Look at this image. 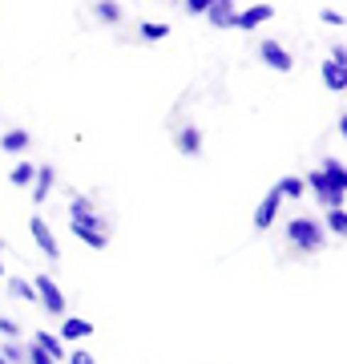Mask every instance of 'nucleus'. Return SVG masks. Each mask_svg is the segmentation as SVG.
Returning a JSON list of instances; mask_svg holds the SVG:
<instances>
[{"instance_id": "nucleus-1", "label": "nucleus", "mask_w": 347, "mask_h": 364, "mask_svg": "<svg viewBox=\"0 0 347 364\" xmlns=\"http://www.w3.org/2000/svg\"><path fill=\"white\" fill-rule=\"evenodd\" d=\"M65 215H69V231H73V239H81L85 247L93 251H105L109 247V219H105V210L93 203L89 195H73L69 198V207H65Z\"/></svg>"}, {"instance_id": "nucleus-2", "label": "nucleus", "mask_w": 347, "mask_h": 364, "mask_svg": "<svg viewBox=\"0 0 347 364\" xmlns=\"http://www.w3.org/2000/svg\"><path fill=\"white\" fill-rule=\"evenodd\" d=\"M303 186H307V195H315L323 210L331 207H343L347 203V166L343 158H323L315 170L303 174Z\"/></svg>"}, {"instance_id": "nucleus-3", "label": "nucleus", "mask_w": 347, "mask_h": 364, "mask_svg": "<svg viewBox=\"0 0 347 364\" xmlns=\"http://www.w3.org/2000/svg\"><path fill=\"white\" fill-rule=\"evenodd\" d=\"M283 235H287V247L299 251V255H319L327 247V231L315 215H295V219L283 223Z\"/></svg>"}, {"instance_id": "nucleus-4", "label": "nucleus", "mask_w": 347, "mask_h": 364, "mask_svg": "<svg viewBox=\"0 0 347 364\" xmlns=\"http://www.w3.org/2000/svg\"><path fill=\"white\" fill-rule=\"evenodd\" d=\"M33 291H37V304L49 316H69V299H65L61 284H57L53 275H37V279H33Z\"/></svg>"}, {"instance_id": "nucleus-5", "label": "nucleus", "mask_w": 347, "mask_h": 364, "mask_svg": "<svg viewBox=\"0 0 347 364\" xmlns=\"http://www.w3.org/2000/svg\"><path fill=\"white\" fill-rule=\"evenodd\" d=\"M258 61L267 69H275V73H291L295 69V57H291V49L283 41H258Z\"/></svg>"}, {"instance_id": "nucleus-6", "label": "nucleus", "mask_w": 347, "mask_h": 364, "mask_svg": "<svg viewBox=\"0 0 347 364\" xmlns=\"http://www.w3.org/2000/svg\"><path fill=\"white\" fill-rule=\"evenodd\" d=\"M28 235H33V243L40 247V255H45V259H61V243H57L53 227L40 219V215H33V219H28Z\"/></svg>"}, {"instance_id": "nucleus-7", "label": "nucleus", "mask_w": 347, "mask_h": 364, "mask_svg": "<svg viewBox=\"0 0 347 364\" xmlns=\"http://www.w3.org/2000/svg\"><path fill=\"white\" fill-rule=\"evenodd\" d=\"M93 336V324L85 320V316H61V328H57V340H61L65 348L69 344H81V340Z\"/></svg>"}, {"instance_id": "nucleus-8", "label": "nucleus", "mask_w": 347, "mask_h": 364, "mask_svg": "<svg viewBox=\"0 0 347 364\" xmlns=\"http://www.w3.org/2000/svg\"><path fill=\"white\" fill-rule=\"evenodd\" d=\"M270 16H275V9L258 0V4H246V9H238V21H234V28H243V33H255V28L267 25Z\"/></svg>"}, {"instance_id": "nucleus-9", "label": "nucleus", "mask_w": 347, "mask_h": 364, "mask_svg": "<svg viewBox=\"0 0 347 364\" xmlns=\"http://www.w3.org/2000/svg\"><path fill=\"white\" fill-rule=\"evenodd\" d=\"M33 203H49V195L57 191V166H49V162H40L37 174H33Z\"/></svg>"}, {"instance_id": "nucleus-10", "label": "nucleus", "mask_w": 347, "mask_h": 364, "mask_svg": "<svg viewBox=\"0 0 347 364\" xmlns=\"http://www.w3.org/2000/svg\"><path fill=\"white\" fill-rule=\"evenodd\" d=\"M279 207H283V198L275 195V186H270L267 195H263V203L255 207V231H270L275 219H279Z\"/></svg>"}, {"instance_id": "nucleus-11", "label": "nucleus", "mask_w": 347, "mask_h": 364, "mask_svg": "<svg viewBox=\"0 0 347 364\" xmlns=\"http://www.w3.org/2000/svg\"><path fill=\"white\" fill-rule=\"evenodd\" d=\"M206 21L214 28H234L238 21V9H234V0H210V9H206Z\"/></svg>"}, {"instance_id": "nucleus-12", "label": "nucleus", "mask_w": 347, "mask_h": 364, "mask_svg": "<svg viewBox=\"0 0 347 364\" xmlns=\"http://www.w3.org/2000/svg\"><path fill=\"white\" fill-rule=\"evenodd\" d=\"M319 81H323V90H331V93H347V65H339V61H323Z\"/></svg>"}, {"instance_id": "nucleus-13", "label": "nucleus", "mask_w": 347, "mask_h": 364, "mask_svg": "<svg viewBox=\"0 0 347 364\" xmlns=\"http://www.w3.org/2000/svg\"><path fill=\"white\" fill-rule=\"evenodd\" d=\"M174 146H178V154L198 158L202 154V130H198V126H182V130L174 134Z\"/></svg>"}, {"instance_id": "nucleus-14", "label": "nucleus", "mask_w": 347, "mask_h": 364, "mask_svg": "<svg viewBox=\"0 0 347 364\" xmlns=\"http://www.w3.org/2000/svg\"><path fill=\"white\" fill-rule=\"evenodd\" d=\"M33 344H37L49 360H57V364H65V356H69V348L57 340V332H45V328H40V332H33Z\"/></svg>"}, {"instance_id": "nucleus-15", "label": "nucleus", "mask_w": 347, "mask_h": 364, "mask_svg": "<svg viewBox=\"0 0 347 364\" xmlns=\"http://www.w3.org/2000/svg\"><path fill=\"white\" fill-rule=\"evenodd\" d=\"M28 146H33V134L21 130V126H13V130L0 134V150H4V154H25Z\"/></svg>"}, {"instance_id": "nucleus-16", "label": "nucleus", "mask_w": 347, "mask_h": 364, "mask_svg": "<svg viewBox=\"0 0 347 364\" xmlns=\"http://www.w3.org/2000/svg\"><path fill=\"white\" fill-rule=\"evenodd\" d=\"M275 195L283 198V203H299V198L307 195V186H303V174H283V178L275 182Z\"/></svg>"}, {"instance_id": "nucleus-17", "label": "nucleus", "mask_w": 347, "mask_h": 364, "mask_svg": "<svg viewBox=\"0 0 347 364\" xmlns=\"http://www.w3.org/2000/svg\"><path fill=\"white\" fill-rule=\"evenodd\" d=\"M323 231H327V239H343L347 235V210L343 207H331V210H323Z\"/></svg>"}, {"instance_id": "nucleus-18", "label": "nucleus", "mask_w": 347, "mask_h": 364, "mask_svg": "<svg viewBox=\"0 0 347 364\" xmlns=\"http://www.w3.org/2000/svg\"><path fill=\"white\" fill-rule=\"evenodd\" d=\"M93 16H97L101 25H121V21H126V4H117V0H97V4H93Z\"/></svg>"}, {"instance_id": "nucleus-19", "label": "nucleus", "mask_w": 347, "mask_h": 364, "mask_svg": "<svg viewBox=\"0 0 347 364\" xmlns=\"http://www.w3.org/2000/svg\"><path fill=\"white\" fill-rule=\"evenodd\" d=\"M9 296H13V299H21V304H37L33 279H25V275H9Z\"/></svg>"}, {"instance_id": "nucleus-20", "label": "nucleus", "mask_w": 347, "mask_h": 364, "mask_svg": "<svg viewBox=\"0 0 347 364\" xmlns=\"http://www.w3.org/2000/svg\"><path fill=\"white\" fill-rule=\"evenodd\" d=\"M0 360L4 364H25V340H0Z\"/></svg>"}, {"instance_id": "nucleus-21", "label": "nucleus", "mask_w": 347, "mask_h": 364, "mask_svg": "<svg viewBox=\"0 0 347 364\" xmlns=\"http://www.w3.org/2000/svg\"><path fill=\"white\" fill-rule=\"evenodd\" d=\"M138 37L142 41H166L170 25H162V21H142V25H138Z\"/></svg>"}, {"instance_id": "nucleus-22", "label": "nucleus", "mask_w": 347, "mask_h": 364, "mask_svg": "<svg viewBox=\"0 0 347 364\" xmlns=\"http://www.w3.org/2000/svg\"><path fill=\"white\" fill-rule=\"evenodd\" d=\"M33 174H37V166H33V162H16L9 178H13V186H33Z\"/></svg>"}, {"instance_id": "nucleus-23", "label": "nucleus", "mask_w": 347, "mask_h": 364, "mask_svg": "<svg viewBox=\"0 0 347 364\" xmlns=\"http://www.w3.org/2000/svg\"><path fill=\"white\" fill-rule=\"evenodd\" d=\"M0 340H21V324L13 316H0Z\"/></svg>"}, {"instance_id": "nucleus-24", "label": "nucleus", "mask_w": 347, "mask_h": 364, "mask_svg": "<svg viewBox=\"0 0 347 364\" xmlns=\"http://www.w3.org/2000/svg\"><path fill=\"white\" fill-rule=\"evenodd\" d=\"M319 21H323L327 28H343V21H347V16H343V9H323V13H319Z\"/></svg>"}, {"instance_id": "nucleus-25", "label": "nucleus", "mask_w": 347, "mask_h": 364, "mask_svg": "<svg viewBox=\"0 0 347 364\" xmlns=\"http://www.w3.org/2000/svg\"><path fill=\"white\" fill-rule=\"evenodd\" d=\"M65 364H97V360H93V352H85V348H73L69 356H65Z\"/></svg>"}, {"instance_id": "nucleus-26", "label": "nucleus", "mask_w": 347, "mask_h": 364, "mask_svg": "<svg viewBox=\"0 0 347 364\" xmlns=\"http://www.w3.org/2000/svg\"><path fill=\"white\" fill-rule=\"evenodd\" d=\"M182 9H186V16H206V9H210V0H186Z\"/></svg>"}, {"instance_id": "nucleus-27", "label": "nucleus", "mask_w": 347, "mask_h": 364, "mask_svg": "<svg viewBox=\"0 0 347 364\" xmlns=\"http://www.w3.org/2000/svg\"><path fill=\"white\" fill-rule=\"evenodd\" d=\"M327 61H339V65H347V49L339 45V41L331 45V57H327Z\"/></svg>"}, {"instance_id": "nucleus-28", "label": "nucleus", "mask_w": 347, "mask_h": 364, "mask_svg": "<svg viewBox=\"0 0 347 364\" xmlns=\"http://www.w3.org/2000/svg\"><path fill=\"white\" fill-rule=\"evenodd\" d=\"M335 134H339V138H347V117L343 114L335 117Z\"/></svg>"}, {"instance_id": "nucleus-29", "label": "nucleus", "mask_w": 347, "mask_h": 364, "mask_svg": "<svg viewBox=\"0 0 347 364\" xmlns=\"http://www.w3.org/2000/svg\"><path fill=\"white\" fill-rule=\"evenodd\" d=\"M9 272V267H4V239H0V275Z\"/></svg>"}, {"instance_id": "nucleus-30", "label": "nucleus", "mask_w": 347, "mask_h": 364, "mask_svg": "<svg viewBox=\"0 0 347 364\" xmlns=\"http://www.w3.org/2000/svg\"><path fill=\"white\" fill-rule=\"evenodd\" d=\"M0 364H4V360H0Z\"/></svg>"}]
</instances>
